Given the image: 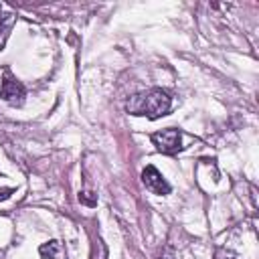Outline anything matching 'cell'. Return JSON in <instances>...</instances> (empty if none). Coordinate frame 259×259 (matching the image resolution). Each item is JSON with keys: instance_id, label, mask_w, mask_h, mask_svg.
I'll return each mask as SVG.
<instances>
[{"instance_id": "6da1fadb", "label": "cell", "mask_w": 259, "mask_h": 259, "mask_svg": "<svg viewBox=\"0 0 259 259\" xmlns=\"http://www.w3.org/2000/svg\"><path fill=\"white\" fill-rule=\"evenodd\" d=\"M170 107H172V99L164 89H148V91L136 93L125 103L127 113L148 117V119H158L166 115Z\"/></svg>"}, {"instance_id": "7a4b0ae2", "label": "cell", "mask_w": 259, "mask_h": 259, "mask_svg": "<svg viewBox=\"0 0 259 259\" xmlns=\"http://www.w3.org/2000/svg\"><path fill=\"white\" fill-rule=\"evenodd\" d=\"M152 144L162 154H176L182 150V134L176 127H166L152 134Z\"/></svg>"}, {"instance_id": "3957f363", "label": "cell", "mask_w": 259, "mask_h": 259, "mask_svg": "<svg viewBox=\"0 0 259 259\" xmlns=\"http://www.w3.org/2000/svg\"><path fill=\"white\" fill-rule=\"evenodd\" d=\"M0 97L8 103V105H14V107H20L24 103V97H26V89L20 81H16L14 77L6 75L2 79V85H0Z\"/></svg>"}, {"instance_id": "277c9868", "label": "cell", "mask_w": 259, "mask_h": 259, "mask_svg": "<svg viewBox=\"0 0 259 259\" xmlns=\"http://www.w3.org/2000/svg\"><path fill=\"white\" fill-rule=\"evenodd\" d=\"M142 182H144V186L150 190V192H154V194H158V196H166V194H170V184L166 182V178L160 174V170L156 168V166H146L144 170H142Z\"/></svg>"}, {"instance_id": "5b68a950", "label": "cell", "mask_w": 259, "mask_h": 259, "mask_svg": "<svg viewBox=\"0 0 259 259\" xmlns=\"http://www.w3.org/2000/svg\"><path fill=\"white\" fill-rule=\"evenodd\" d=\"M38 253H40V259H59V255H61V243L59 241L42 243L38 247Z\"/></svg>"}, {"instance_id": "8992f818", "label": "cell", "mask_w": 259, "mask_h": 259, "mask_svg": "<svg viewBox=\"0 0 259 259\" xmlns=\"http://www.w3.org/2000/svg\"><path fill=\"white\" fill-rule=\"evenodd\" d=\"M79 200H81L83 204H87V206H95V204H97V194L81 190V192H79Z\"/></svg>"}, {"instance_id": "52a82bcc", "label": "cell", "mask_w": 259, "mask_h": 259, "mask_svg": "<svg viewBox=\"0 0 259 259\" xmlns=\"http://www.w3.org/2000/svg\"><path fill=\"white\" fill-rule=\"evenodd\" d=\"M10 20H12V14H2V6H0V34L6 30V26L10 24Z\"/></svg>"}, {"instance_id": "ba28073f", "label": "cell", "mask_w": 259, "mask_h": 259, "mask_svg": "<svg viewBox=\"0 0 259 259\" xmlns=\"http://www.w3.org/2000/svg\"><path fill=\"white\" fill-rule=\"evenodd\" d=\"M12 192H14V188H10V186L0 188V200H8V198L12 196Z\"/></svg>"}, {"instance_id": "9c48e42d", "label": "cell", "mask_w": 259, "mask_h": 259, "mask_svg": "<svg viewBox=\"0 0 259 259\" xmlns=\"http://www.w3.org/2000/svg\"><path fill=\"white\" fill-rule=\"evenodd\" d=\"M219 259H235V257H219Z\"/></svg>"}]
</instances>
